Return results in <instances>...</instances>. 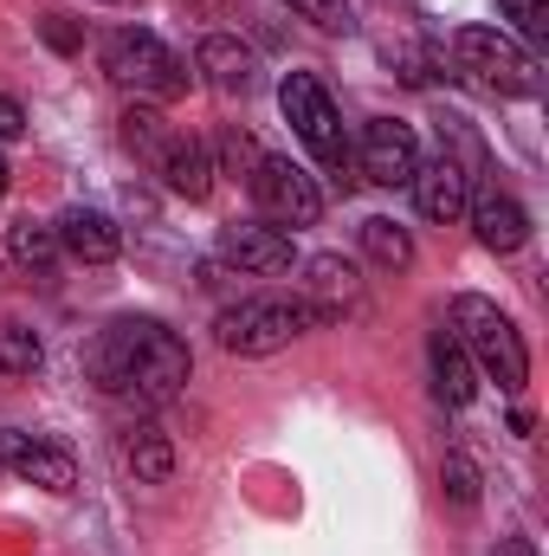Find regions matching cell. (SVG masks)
Masks as SVG:
<instances>
[{
  "instance_id": "cell-20",
  "label": "cell",
  "mask_w": 549,
  "mask_h": 556,
  "mask_svg": "<svg viewBox=\"0 0 549 556\" xmlns=\"http://www.w3.org/2000/svg\"><path fill=\"white\" fill-rule=\"evenodd\" d=\"M362 253L375 260V266H388V273H401V266H413V240L408 227H395V220H362Z\"/></svg>"
},
{
  "instance_id": "cell-3",
  "label": "cell",
  "mask_w": 549,
  "mask_h": 556,
  "mask_svg": "<svg viewBox=\"0 0 549 556\" xmlns=\"http://www.w3.org/2000/svg\"><path fill=\"white\" fill-rule=\"evenodd\" d=\"M317 317H310V304L304 298H246V304H233V311H220V350L227 356H272L284 350L291 337H304Z\"/></svg>"
},
{
  "instance_id": "cell-12",
  "label": "cell",
  "mask_w": 549,
  "mask_h": 556,
  "mask_svg": "<svg viewBox=\"0 0 549 556\" xmlns=\"http://www.w3.org/2000/svg\"><path fill=\"white\" fill-rule=\"evenodd\" d=\"M52 233H59V253L85 260V266H111V260H117V247H124L117 220H111V214H98V207H65Z\"/></svg>"
},
{
  "instance_id": "cell-7",
  "label": "cell",
  "mask_w": 549,
  "mask_h": 556,
  "mask_svg": "<svg viewBox=\"0 0 549 556\" xmlns=\"http://www.w3.org/2000/svg\"><path fill=\"white\" fill-rule=\"evenodd\" d=\"M253 201H259V214L272 220V227H317V214H323V194H317V181L297 168V162H284V155H259L253 162Z\"/></svg>"
},
{
  "instance_id": "cell-16",
  "label": "cell",
  "mask_w": 549,
  "mask_h": 556,
  "mask_svg": "<svg viewBox=\"0 0 549 556\" xmlns=\"http://www.w3.org/2000/svg\"><path fill=\"white\" fill-rule=\"evenodd\" d=\"M433 389H439L446 408H465L478 395V369H472V356L459 350L452 330H433Z\"/></svg>"
},
{
  "instance_id": "cell-10",
  "label": "cell",
  "mask_w": 549,
  "mask_h": 556,
  "mask_svg": "<svg viewBox=\"0 0 549 556\" xmlns=\"http://www.w3.org/2000/svg\"><path fill=\"white\" fill-rule=\"evenodd\" d=\"M0 459L26 479V485H39V492H72L78 485V459L65 453V446H52V440H33V433H0Z\"/></svg>"
},
{
  "instance_id": "cell-32",
  "label": "cell",
  "mask_w": 549,
  "mask_h": 556,
  "mask_svg": "<svg viewBox=\"0 0 549 556\" xmlns=\"http://www.w3.org/2000/svg\"><path fill=\"white\" fill-rule=\"evenodd\" d=\"M0 466H7V459H0Z\"/></svg>"
},
{
  "instance_id": "cell-18",
  "label": "cell",
  "mask_w": 549,
  "mask_h": 556,
  "mask_svg": "<svg viewBox=\"0 0 549 556\" xmlns=\"http://www.w3.org/2000/svg\"><path fill=\"white\" fill-rule=\"evenodd\" d=\"M124 466L137 472L142 485H162V479L175 472V446H168V433H155V427H130V433H124Z\"/></svg>"
},
{
  "instance_id": "cell-1",
  "label": "cell",
  "mask_w": 549,
  "mask_h": 556,
  "mask_svg": "<svg viewBox=\"0 0 549 556\" xmlns=\"http://www.w3.org/2000/svg\"><path fill=\"white\" fill-rule=\"evenodd\" d=\"M85 369H91V382L104 395H137V402L155 408V402H175L181 395V382L194 376V356H188V343L168 324L124 317V324H111L85 350Z\"/></svg>"
},
{
  "instance_id": "cell-13",
  "label": "cell",
  "mask_w": 549,
  "mask_h": 556,
  "mask_svg": "<svg viewBox=\"0 0 549 556\" xmlns=\"http://www.w3.org/2000/svg\"><path fill=\"white\" fill-rule=\"evenodd\" d=\"M408 188H413V201H420V214H426V220H459V214H465V201H472V175H465L452 155L420 162Z\"/></svg>"
},
{
  "instance_id": "cell-28",
  "label": "cell",
  "mask_w": 549,
  "mask_h": 556,
  "mask_svg": "<svg viewBox=\"0 0 549 556\" xmlns=\"http://www.w3.org/2000/svg\"><path fill=\"white\" fill-rule=\"evenodd\" d=\"M20 130H26V111H20L13 98H0V142H13Z\"/></svg>"
},
{
  "instance_id": "cell-29",
  "label": "cell",
  "mask_w": 549,
  "mask_h": 556,
  "mask_svg": "<svg viewBox=\"0 0 549 556\" xmlns=\"http://www.w3.org/2000/svg\"><path fill=\"white\" fill-rule=\"evenodd\" d=\"M0 194H7V162H0Z\"/></svg>"
},
{
  "instance_id": "cell-14",
  "label": "cell",
  "mask_w": 549,
  "mask_h": 556,
  "mask_svg": "<svg viewBox=\"0 0 549 556\" xmlns=\"http://www.w3.org/2000/svg\"><path fill=\"white\" fill-rule=\"evenodd\" d=\"M465 214H472V227H478V247H491V253H518L524 240H531V214L511 201V194H472L465 201Z\"/></svg>"
},
{
  "instance_id": "cell-15",
  "label": "cell",
  "mask_w": 549,
  "mask_h": 556,
  "mask_svg": "<svg viewBox=\"0 0 549 556\" xmlns=\"http://www.w3.org/2000/svg\"><path fill=\"white\" fill-rule=\"evenodd\" d=\"M155 175H162L181 201H207V194H214V155H207V142H194V137L168 142V155H162Z\"/></svg>"
},
{
  "instance_id": "cell-2",
  "label": "cell",
  "mask_w": 549,
  "mask_h": 556,
  "mask_svg": "<svg viewBox=\"0 0 549 556\" xmlns=\"http://www.w3.org/2000/svg\"><path fill=\"white\" fill-rule=\"evenodd\" d=\"M452 337H459V350L472 356V369H478L485 382H498L505 395H524V382H531V350H524L518 324H511L491 298L459 291V298H452Z\"/></svg>"
},
{
  "instance_id": "cell-9",
  "label": "cell",
  "mask_w": 549,
  "mask_h": 556,
  "mask_svg": "<svg viewBox=\"0 0 549 556\" xmlns=\"http://www.w3.org/2000/svg\"><path fill=\"white\" fill-rule=\"evenodd\" d=\"M220 253L253 278H278V273H291V260H297L291 233L272 227V220H233V227H220Z\"/></svg>"
},
{
  "instance_id": "cell-31",
  "label": "cell",
  "mask_w": 549,
  "mask_h": 556,
  "mask_svg": "<svg viewBox=\"0 0 549 556\" xmlns=\"http://www.w3.org/2000/svg\"><path fill=\"white\" fill-rule=\"evenodd\" d=\"M201 7H214V0H201Z\"/></svg>"
},
{
  "instance_id": "cell-21",
  "label": "cell",
  "mask_w": 549,
  "mask_h": 556,
  "mask_svg": "<svg viewBox=\"0 0 549 556\" xmlns=\"http://www.w3.org/2000/svg\"><path fill=\"white\" fill-rule=\"evenodd\" d=\"M124 142H130V149H137L142 162H149V168H162V155H168V142H175V130H168V124H162V117H155V111H124Z\"/></svg>"
},
{
  "instance_id": "cell-19",
  "label": "cell",
  "mask_w": 549,
  "mask_h": 556,
  "mask_svg": "<svg viewBox=\"0 0 549 556\" xmlns=\"http://www.w3.org/2000/svg\"><path fill=\"white\" fill-rule=\"evenodd\" d=\"M7 253H13L20 266H33V273H52V266H59V233L39 227V220H13V227H7Z\"/></svg>"
},
{
  "instance_id": "cell-11",
  "label": "cell",
  "mask_w": 549,
  "mask_h": 556,
  "mask_svg": "<svg viewBox=\"0 0 549 556\" xmlns=\"http://www.w3.org/2000/svg\"><path fill=\"white\" fill-rule=\"evenodd\" d=\"M297 298L310 304V317H317V324H330V317L356 311L362 278H356V266H349L343 253H317V260H304V285H297Z\"/></svg>"
},
{
  "instance_id": "cell-4",
  "label": "cell",
  "mask_w": 549,
  "mask_h": 556,
  "mask_svg": "<svg viewBox=\"0 0 549 556\" xmlns=\"http://www.w3.org/2000/svg\"><path fill=\"white\" fill-rule=\"evenodd\" d=\"M104 72H111V85H124L137 98H181L188 91V65L155 33H137V26L104 39Z\"/></svg>"
},
{
  "instance_id": "cell-5",
  "label": "cell",
  "mask_w": 549,
  "mask_h": 556,
  "mask_svg": "<svg viewBox=\"0 0 549 556\" xmlns=\"http://www.w3.org/2000/svg\"><path fill=\"white\" fill-rule=\"evenodd\" d=\"M278 104H284V124L304 137V149L343 181V162H349V142H343V117H336V104H330V91L317 85V72H284V85H278Z\"/></svg>"
},
{
  "instance_id": "cell-17",
  "label": "cell",
  "mask_w": 549,
  "mask_h": 556,
  "mask_svg": "<svg viewBox=\"0 0 549 556\" xmlns=\"http://www.w3.org/2000/svg\"><path fill=\"white\" fill-rule=\"evenodd\" d=\"M194 65H201V72H207V85H214V91H227V98L253 85V52H246L240 39H227V33H207V39H201V52H194Z\"/></svg>"
},
{
  "instance_id": "cell-27",
  "label": "cell",
  "mask_w": 549,
  "mask_h": 556,
  "mask_svg": "<svg viewBox=\"0 0 549 556\" xmlns=\"http://www.w3.org/2000/svg\"><path fill=\"white\" fill-rule=\"evenodd\" d=\"M46 46H52V52H78V26H72L65 13H46Z\"/></svg>"
},
{
  "instance_id": "cell-8",
  "label": "cell",
  "mask_w": 549,
  "mask_h": 556,
  "mask_svg": "<svg viewBox=\"0 0 549 556\" xmlns=\"http://www.w3.org/2000/svg\"><path fill=\"white\" fill-rule=\"evenodd\" d=\"M413 168H420V142H413L408 124H395V117L362 124V175L375 188H408Z\"/></svg>"
},
{
  "instance_id": "cell-26",
  "label": "cell",
  "mask_w": 549,
  "mask_h": 556,
  "mask_svg": "<svg viewBox=\"0 0 549 556\" xmlns=\"http://www.w3.org/2000/svg\"><path fill=\"white\" fill-rule=\"evenodd\" d=\"M220 155H227V168H233V175H240V168L253 175V162H259V149H253L246 130H227V137H220Z\"/></svg>"
},
{
  "instance_id": "cell-25",
  "label": "cell",
  "mask_w": 549,
  "mask_h": 556,
  "mask_svg": "<svg viewBox=\"0 0 549 556\" xmlns=\"http://www.w3.org/2000/svg\"><path fill=\"white\" fill-rule=\"evenodd\" d=\"M505 13L518 20V33H524V39H544V33H549V0H505Z\"/></svg>"
},
{
  "instance_id": "cell-24",
  "label": "cell",
  "mask_w": 549,
  "mask_h": 556,
  "mask_svg": "<svg viewBox=\"0 0 549 556\" xmlns=\"http://www.w3.org/2000/svg\"><path fill=\"white\" fill-rule=\"evenodd\" d=\"M291 13H304V20H317L323 33H349V0H284Z\"/></svg>"
},
{
  "instance_id": "cell-22",
  "label": "cell",
  "mask_w": 549,
  "mask_h": 556,
  "mask_svg": "<svg viewBox=\"0 0 549 556\" xmlns=\"http://www.w3.org/2000/svg\"><path fill=\"white\" fill-rule=\"evenodd\" d=\"M39 363H46L39 337H33L26 324H0V376H7V382H20V376H33Z\"/></svg>"
},
{
  "instance_id": "cell-23",
  "label": "cell",
  "mask_w": 549,
  "mask_h": 556,
  "mask_svg": "<svg viewBox=\"0 0 549 556\" xmlns=\"http://www.w3.org/2000/svg\"><path fill=\"white\" fill-rule=\"evenodd\" d=\"M439 485H446V498H452L459 511H472V505H478V466H472L465 453H446V466H439Z\"/></svg>"
},
{
  "instance_id": "cell-6",
  "label": "cell",
  "mask_w": 549,
  "mask_h": 556,
  "mask_svg": "<svg viewBox=\"0 0 549 556\" xmlns=\"http://www.w3.org/2000/svg\"><path fill=\"white\" fill-rule=\"evenodd\" d=\"M452 59L485 85V91H505V98H531L537 91V59L505 39L498 26H459L452 33Z\"/></svg>"
},
{
  "instance_id": "cell-30",
  "label": "cell",
  "mask_w": 549,
  "mask_h": 556,
  "mask_svg": "<svg viewBox=\"0 0 549 556\" xmlns=\"http://www.w3.org/2000/svg\"><path fill=\"white\" fill-rule=\"evenodd\" d=\"M104 7H124V0H104Z\"/></svg>"
}]
</instances>
